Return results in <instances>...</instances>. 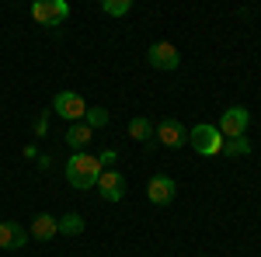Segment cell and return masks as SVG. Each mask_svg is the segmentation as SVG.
Instances as JSON below:
<instances>
[{
	"instance_id": "6da1fadb",
	"label": "cell",
	"mask_w": 261,
	"mask_h": 257,
	"mask_svg": "<svg viewBox=\"0 0 261 257\" xmlns=\"http://www.w3.org/2000/svg\"><path fill=\"white\" fill-rule=\"evenodd\" d=\"M101 178V163L98 157H91V153H73V157L66 160V181L77 188V191H87V188H94Z\"/></svg>"
},
{
	"instance_id": "7a4b0ae2",
	"label": "cell",
	"mask_w": 261,
	"mask_h": 257,
	"mask_svg": "<svg viewBox=\"0 0 261 257\" xmlns=\"http://www.w3.org/2000/svg\"><path fill=\"white\" fill-rule=\"evenodd\" d=\"M188 142L195 146V153H202V157H220V150H223L220 129H216V125H209V122L195 125V129L188 132Z\"/></svg>"
},
{
	"instance_id": "3957f363",
	"label": "cell",
	"mask_w": 261,
	"mask_h": 257,
	"mask_svg": "<svg viewBox=\"0 0 261 257\" xmlns=\"http://www.w3.org/2000/svg\"><path fill=\"white\" fill-rule=\"evenodd\" d=\"M32 18L39 21L42 28H60L63 21L70 18V4L66 0H35L32 4Z\"/></svg>"
},
{
	"instance_id": "277c9868",
	"label": "cell",
	"mask_w": 261,
	"mask_h": 257,
	"mask_svg": "<svg viewBox=\"0 0 261 257\" xmlns=\"http://www.w3.org/2000/svg\"><path fill=\"white\" fill-rule=\"evenodd\" d=\"M53 111L73 125V122H84L87 104H84V98L77 94V91H60V94H56V101H53Z\"/></svg>"
},
{
	"instance_id": "5b68a950",
	"label": "cell",
	"mask_w": 261,
	"mask_h": 257,
	"mask_svg": "<svg viewBox=\"0 0 261 257\" xmlns=\"http://www.w3.org/2000/svg\"><path fill=\"white\" fill-rule=\"evenodd\" d=\"M247 125H251V111L244 108V104H233V108H226L223 111V119H220V136H226V139H237V136H244L247 132Z\"/></svg>"
},
{
	"instance_id": "8992f818",
	"label": "cell",
	"mask_w": 261,
	"mask_h": 257,
	"mask_svg": "<svg viewBox=\"0 0 261 257\" xmlns=\"http://www.w3.org/2000/svg\"><path fill=\"white\" fill-rule=\"evenodd\" d=\"M146 60L153 70H178L181 66V52L171 45V42H153L150 49H146Z\"/></svg>"
},
{
	"instance_id": "52a82bcc",
	"label": "cell",
	"mask_w": 261,
	"mask_h": 257,
	"mask_svg": "<svg viewBox=\"0 0 261 257\" xmlns=\"http://www.w3.org/2000/svg\"><path fill=\"white\" fill-rule=\"evenodd\" d=\"M174 195H178V184L167 178V174H153L150 184H146V198H150L153 205H171Z\"/></svg>"
},
{
	"instance_id": "ba28073f",
	"label": "cell",
	"mask_w": 261,
	"mask_h": 257,
	"mask_svg": "<svg viewBox=\"0 0 261 257\" xmlns=\"http://www.w3.org/2000/svg\"><path fill=\"white\" fill-rule=\"evenodd\" d=\"M157 139H161L167 150H178V146L188 142V129H185L178 119H164L161 125H157Z\"/></svg>"
},
{
	"instance_id": "9c48e42d",
	"label": "cell",
	"mask_w": 261,
	"mask_h": 257,
	"mask_svg": "<svg viewBox=\"0 0 261 257\" xmlns=\"http://www.w3.org/2000/svg\"><path fill=\"white\" fill-rule=\"evenodd\" d=\"M98 191H101L105 202H122V198H125V178H122L119 170H101Z\"/></svg>"
},
{
	"instance_id": "30bf717a",
	"label": "cell",
	"mask_w": 261,
	"mask_h": 257,
	"mask_svg": "<svg viewBox=\"0 0 261 257\" xmlns=\"http://www.w3.org/2000/svg\"><path fill=\"white\" fill-rule=\"evenodd\" d=\"M28 243V230L21 222H0V250H21Z\"/></svg>"
},
{
	"instance_id": "8fae6325",
	"label": "cell",
	"mask_w": 261,
	"mask_h": 257,
	"mask_svg": "<svg viewBox=\"0 0 261 257\" xmlns=\"http://www.w3.org/2000/svg\"><path fill=\"white\" fill-rule=\"evenodd\" d=\"M28 233H32L35 240H42V243H45V240H53V237H56L60 230H56V219L49 216V212H39V216L32 219V230H28Z\"/></svg>"
},
{
	"instance_id": "7c38bea8",
	"label": "cell",
	"mask_w": 261,
	"mask_h": 257,
	"mask_svg": "<svg viewBox=\"0 0 261 257\" xmlns=\"http://www.w3.org/2000/svg\"><path fill=\"white\" fill-rule=\"evenodd\" d=\"M91 136H94V129H87L84 122H73V125L66 129V142L73 146V153H84L87 142H91Z\"/></svg>"
},
{
	"instance_id": "4fadbf2b",
	"label": "cell",
	"mask_w": 261,
	"mask_h": 257,
	"mask_svg": "<svg viewBox=\"0 0 261 257\" xmlns=\"http://www.w3.org/2000/svg\"><path fill=\"white\" fill-rule=\"evenodd\" d=\"M129 136L136 139V142H153V136H157V129L150 125V119H133L129 122Z\"/></svg>"
},
{
	"instance_id": "5bb4252c",
	"label": "cell",
	"mask_w": 261,
	"mask_h": 257,
	"mask_svg": "<svg viewBox=\"0 0 261 257\" xmlns=\"http://www.w3.org/2000/svg\"><path fill=\"white\" fill-rule=\"evenodd\" d=\"M223 157H247L251 153V139L247 136H237V139H223Z\"/></svg>"
},
{
	"instance_id": "9a60e30c",
	"label": "cell",
	"mask_w": 261,
	"mask_h": 257,
	"mask_svg": "<svg viewBox=\"0 0 261 257\" xmlns=\"http://www.w3.org/2000/svg\"><path fill=\"white\" fill-rule=\"evenodd\" d=\"M56 230H60V233H66V237H77V233H84V216L66 212L63 219H56Z\"/></svg>"
},
{
	"instance_id": "2e32d148",
	"label": "cell",
	"mask_w": 261,
	"mask_h": 257,
	"mask_svg": "<svg viewBox=\"0 0 261 257\" xmlns=\"http://www.w3.org/2000/svg\"><path fill=\"white\" fill-rule=\"evenodd\" d=\"M101 11H105L108 18H122V14H129V11H133V0H105V4H101Z\"/></svg>"
},
{
	"instance_id": "e0dca14e",
	"label": "cell",
	"mask_w": 261,
	"mask_h": 257,
	"mask_svg": "<svg viewBox=\"0 0 261 257\" xmlns=\"http://www.w3.org/2000/svg\"><path fill=\"white\" fill-rule=\"evenodd\" d=\"M84 125H87V129H101V125H108V111H105V108H87Z\"/></svg>"
},
{
	"instance_id": "ac0fdd59",
	"label": "cell",
	"mask_w": 261,
	"mask_h": 257,
	"mask_svg": "<svg viewBox=\"0 0 261 257\" xmlns=\"http://www.w3.org/2000/svg\"><path fill=\"white\" fill-rule=\"evenodd\" d=\"M115 160H119V153H115V150H101V153H98L101 170H112V163H115Z\"/></svg>"
},
{
	"instance_id": "d6986e66",
	"label": "cell",
	"mask_w": 261,
	"mask_h": 257,
	"mask_svg": "<svg viewBox=\"0 0 261 257\" xmlns=\"http://www.w3.org/2000/svg\"><path fill=\"white\" fill-rule=\"evenodd\" d=\"M45 129H49V111L39 115V122H35V136H45Z\"/></svg>"
},
{
	"instance_id": "ffe728a7",
	"label": "cell",
	"mask_w": 261,
	"mask_h": 257,
	"mask_svg": "<svg viewBox=\"0 0 261 257\" xmlns=\"http://www.w3.org/2000/svg\"><path fill=\"white\" fill-rule=\"evenodd\" d=\"M202 257H205V254H202Z\"/></svg>"
}]
</instances>
